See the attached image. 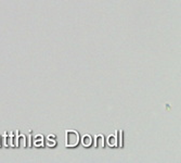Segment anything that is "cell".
Listing matches in <instances>:
<instances>
[{"mask_svg": "<svg viewBox=\"0 0 181 163\" xmlns=\"http://www.w3.org/2000/svg\"><path fill=\"white\" fill-rule=\"evenodd\" d=\"M119 147H122V131H119Z\"/></svg>", "mask_w": 181, "mask_h": 163, "instance_id": "cell-4", "label": "cell"}, {"mask_svg": "<svg viewBox=\"0 0 181 163\" xmlns=\"http://www.w3.org/2000/svg\"><path fill=\"white\" fill-rule=\"evenodd\" d=\"M108 143L110 146H112V147L116 146L117 145V137L116 136H110L108 138Z\"/></svg>", "mask_w": 181, "mask_h": 163, "instance_id": "cell-3", "label": "cell"}, {"mask_svg": "<svg viewBox=\"0 0 181 163\" xmlns=\"http://www.w3.org/2000/svg\"><path fill=\"white\" fill-rule=\"evenodd\" d=\"M65 146L66 147H76L79 143V135L76 131H66L65 132Z\"/></svg>", "mask_w": 181, "mask_h": 163, "instance_id": "cell-1", "label": "cell"}, {"mask_svg": "<svg viewBox=\"0 0 181 163\" xmlns=\"http://www.w3.org/2000/svg\"><path fill=\"white\" fill-rule=\"evenodd\" d=\"M92 143V138L90 135H85L83 138H81V143H83L85 147H90V145Z\"/></svg>", "mask_w": 181, "mask_h": 163, "instance_id": "cell-2", "label": "cell"}]
</instances>
